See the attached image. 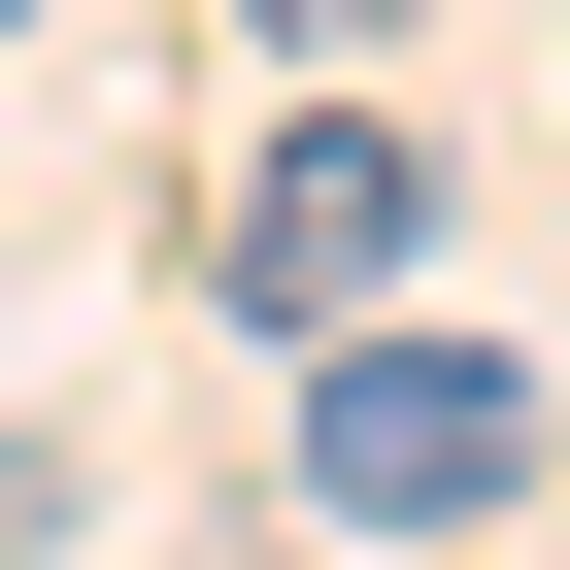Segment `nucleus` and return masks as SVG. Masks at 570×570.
I'll list each match as a JSON object with an SVG mask.
<instances>
[{"mask_svg": "<svg viewBox=\"0 0 570 570\" xmlns=\"http://www.w3.org/2000/svg\"><path fill=\"white\" fill-rule=\"evenodd\" d=\"M303 503H336V537L537 503V370H503V336H336V370H303Z\"/></svg>", "mask_w": 570, "mask_h": 570, "instance_id": "f257e3e1", "label": "nucleus"}, {"mask_svg": "<svg viewBox=\"0 0 570 570\" xmlns=\"http://www.w3.org/2000/svg\"><path fill=\"white\" fill-rule=\"evenodd\" d=\"M403 235H436V135H403V101H303V135L235 168V336H370Z\"/></svg>", "mask_w": 570, "mask_h": 570, "instance_id": "f03ea898", "label": "nucleus"}, {"mask_svg": "<svg viewBox=\"0 0 570 570\" xmlns=\"http://www.w3.org/2000/svg\"><path fill=\"white\" fill-rule=\"evenodd\" d=\"M268 35H403V0H268Z\"/></svg>", "mask_w": 570, "mask_h": 570, "instance_id": "7ed1b4c3", "label": "nucleus"}, {"mask_svg": "<svg viewBox=\"0 0 570 570\" xmlns=\"http://www.w3.org/2000/svg\"><path fill=\"white\" fill-rule=\"evenodd\" d=\"M0 35H35V0H0Z\"/></svg>", "mask_w": 570, "mask_h": 570, "instance_id": "20e7f679", "label": "nucleus"}]
</instances>
